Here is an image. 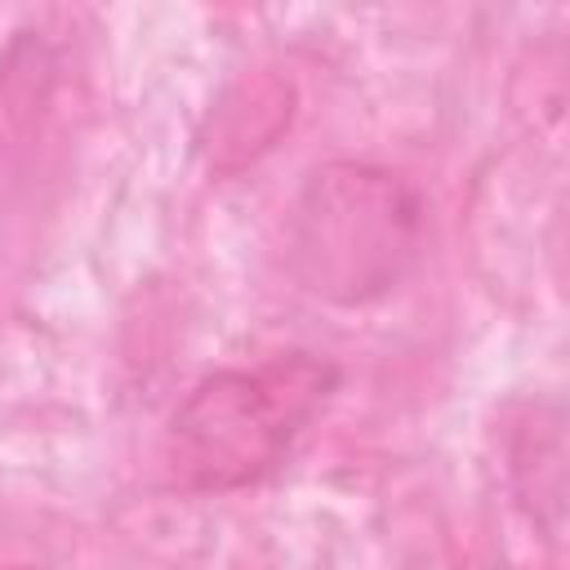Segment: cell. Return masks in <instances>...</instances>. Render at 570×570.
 <instances>
[{"label":"cell","mask_w":570,"mask_h":570,"mask_svg":"<svg viewBox=\"0 0 570 570\" xmlns=\"http://www.w3.org/2000/svg\"><path fill=\"white\" fill-rule=\"evenodd\" d=\"M334 383L338 370L307 352L200 379L169 419L174 481L196 494H227L263 481L330 401Z\"/></svg>","instance_id":"cell-1"},{"label":"cell","mask_w":570,"mask_h":570,"mask_svg":"<svg viewBox=\"0 0 570 570\" xmlns=\"http://www.w3.org/2000/svg\"><path fill=\"white\" fill-rule=\"evenodd\" d=\"M423 205L414 187L379 165L330 160L307 174L285 218V263L325 303L387 294L419 254Z\"/></svg>","instance_id":"cell-2"},{"label":"cell","mask_w":570,"mask_h":570,"mask_svg":"<svg viewBox=\"0 0 570 570\" xmlns=\"http://www.w3.org/2000/svg\"><path fill=\"white\" fill-rule=\"evenodd\" d=\"M53 49L40 36L18 31V40L0 58V209L27 183L22 174L31 169V156L45 138V125L53 116Z\"/></svg>","instance_id":"cell-3"},{"label":"cell","mask_w":570,"mask_h":570,"mask_svg":"<svg viewBox=\"0 0 570 570\" xmlns=\"http://www.w3.org/2000/svg\"><path fill=\"white\" fill-rule=\"evenodd\" d=\"M289 125V85L272 71L245 76L227 89V98L209 116V165L214 169H240L258 151L272 147V138Z\"/></svg>","instance_id":"cell-4"},{"label":"cell","mask_w":570,"mask_h":570,"mask_svg":"<svg viewBox=\"0 0 570 570\" xmlns=\"http://www.w3.org/2000/svg\"><path fill=\"white\" fill-rule=\"evenodd\" d=\"M13 570H31V566H13Z\"/></svg>","instance_id":"cell-5"}]
</instances>
